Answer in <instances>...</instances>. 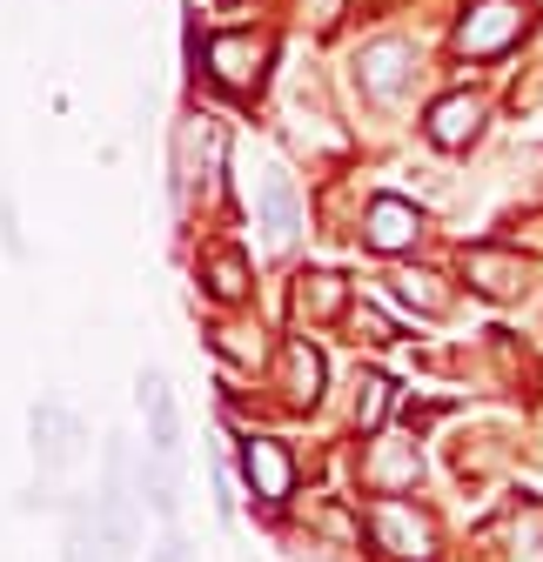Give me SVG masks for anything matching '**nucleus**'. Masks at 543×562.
I'll list each match as a JSON object with an SVG mask.
<instances>
[{
    "instance_id": "nucleus-1",
    "label": "nucleus",
    "mask_w": 543,
    "mask_h": 562,
    "mask_svg": "<svg viewBox=\"0 0 543 562\" xmlns=\"http://www.w3.org/2000/svg\"><path fill=\"white\" fill-rule=\"evenodd\" d=\"M248 215L262 228V248H289L302 235V188L282 161H262L248 175Z\"/></svg>"
},
{
    "instance_id": "nucleus-2",
    "label": "nucleus",
    "mask_w": 543,
    "mask_h": 562,
    "mask_svg": "<svg viewBox=\"0 0 543 562\" xmlns=\"http://www.w3.org/2000/svg\"><path fill=\"white\" fill-rule=\"evenodd\" d=\"M81 442H88V429H81V415L67 408V402H54V395H41L34 408H27V449H34V462H41V475H60L67 462L81 456Z\"/></svg>"
},
{
    "instance_id": "nucleus-3",
    "label": "nucleus",
    "mask_w": 543,
    "mask_h": 562,
    "mask_svg": "<svg viewBox=\"0 0 543 562\" xmlns=\"http://www.w3.org/2000/svg\"><path fill=\"white\" fill-rule=\"evenodd\" d=\"M417 81V47L410 41H369L363 54H356V88H363V101H376V108H389V101H402V88Z\"/></svg>"
},
{
    "instance_id": "nucleus-4",
    "label": "nucleus",
    "mask_w": 543,
    "mask_h": 562,
    "mask_svg": "<svg viewBox=\"0 0 543 562\" xmlns=\"http://www.w3.org/2000/svg\"><path fill=\"white\" fill-rule=\"evenodd\" d=\"M523 27H530L523 0H477V8L463 14V27H456V54H463V60H490V54H503Z\"/></svg>"
},
{
    "instance_id": "nucleus-5",
    "label": "nucleus",
    "mask_w": 543,
    "mask_h": 562,
    "mask_svg": "<svg viewBox=\"0 0 543 562\" xmlns=\"http://www.w3.org/2000/svg\"><path fill=\"white\" fill-rule=\"evenodd\" d=\"M242 482L255 488V503L282 509L296 496V456L276 436H242Z\"/></svg>"
},
{
    "instance_id": "nucleus-6",
    "label": "nucleus",
    "mask_w": 543,
    "mask_h": 562,
    "mask_svg": "<svg viewBox=\"0 0 543 562\" xmlns=\"http://www.w3.org/2000/svg\"><path fill=\"white\" fill-rule=\"evenodd\" d=\"M369 536H376V549H389L396 562H430V555H436V536H430V522H423L410 503H376V509H369Z\"/></svg>"
},
{
    "instance_id": "nucleus-7",
    "label": "nucleus",
    "mask_w": 543,
    "mask_h": 562,
    "mask_svg": "<svg viewBox=\"0 0 543 562\" xmlns=\"http://www.w3.org/2000/svg\"><path fill=\"white\" fill-rule=\"evenodd\" d=\"M134 408H142V422H148V449L155 456H181V415H175V389H168V375L148 362L142 375H134Z\"/></svg>"
},
{
    "instance_id": "nucleus-8",
    "label": "nucleus",
    "mask_w": 543,
    "mask_h": 562,
    "mask_svg": "<svg viewBox=\"0 0 543 562\" xmlns=\"http://www.w3.org/2000/svg\"><path fill=\"white\" fill-rule=\"evenodd\" d=\"M209 60H215V81H222V88H235V94H255V88H262L268 41H262L255 27H235V34H222V41L209 47Z\"/></svg>"
},
{
    "instance_id": "nucleus-9",
    "label": "nucleus",
    "mask_w": 543,
    "mask_h": 562,
    "mask_svg": "<svg viewBox=\"0 0 543 562\" xmlns=\"http://www.w3.org/2000/svg\"><path fill=\"white\" fill-rule=\"evenodd\" d=\"M423 235V215L402 194H376L369 201V248H383V255H396V248H410Z\"/></svg>"
},
{
    "instance_id": "nucleus-10",
    "label": "nucleus",
    "mask_w": 543,
    "mask_h": 562,
    "mask_svg": "<svg viewBox=\"0 0 543 562\" xmlns=\"http://www.w3.org/2000/svg\"><path fill=\"white\" fill-rule=\"evenodd\" d=\"M477 127H484V101L477 94H443L430 108V140L436 148H463V140H477Z\"/></svg>"
},
{
    "instance_id": "nucleus-11",
    "label": "nucleus",
    "mask_w": 543,
    "mask_h": 562,
    "mask_svg": "<svg viewBox=\"0 0 543 562\" xmlns=\"http://www.w3.org/2000/svg\"><path fill=\"white\" fill-rule=\"evenodd\" d=\"M322 356H315V348L309 341H289L282 348V389H289V408H315L322 402Z\"/></svg>"
},
{
    "instance_id": "nucleus-12",
    "label": "nucleus",
    "mask_w": 543,
    "mask_h": 562,
    "mask_svg": "<svg viewBox=\"0 0 543 562\" xmlns=\"http://www.w3.org/2000/svg\"><path fill=\"white\" fill-rule=\"evenodd\" d=\"M60 562H108L95 503H67V536H60Z\"/></svg>"
},
{
    "instance_id": "nucleus-13",
    "label": "nucleus",
    "mask_w": 543,
    "mask_h": 562,
    "mask_svg": "<svg viewBox=\"0 0 543 562\" xmlns=\"http://www.w3.org/2000/svg\"><path fill=\"white\" fill-rule=\"evenodd\" d=\"M383 408H389V382H383V375H363V389H356V422H363V429H383Z\"/></svg>"
},
{
    "instance_id": "nucleus-14",
    "label": "nucleus",
    "mask_w": 543,
    "mask_h": 562,
    "mask_svg": "<svg viewBox=\"0 0 543 562\" xmlns=\"http://www.w3.org/2000/svg\"><path fill=\"white\" fill-rule=\"evenodd\" d=\"M0 248H8V261H27V235H21V215H14L8 188H0Z\"/></svg>"
},
{
    "instance_id": "nucleus-15",
    "label": "nucleus",
    "mask_w": 543,
    "mask_h": 562,
    "mask_svg": "<svg viewBox=\"0 0 543 562\" xmlns=\"http://www.w3.org/2000/svg\"><path fill=\"white\" fill-rule=\"evenodd\" d=\"M209 289H215L222 302H235V295L248 289V268H242V255H215V281H209Z\"/></svg>"
},
{
    "instance_id": "nucleus-16",
    "label": "nucleus",
    "mask_w": 543,
    "mask_h": 562,
    "mask_svg": "<svg viewBox=\"0 0 543 562\" xmlns=\"http://www.w3.org/2000/svg\"><path fill=\"white\" fill-rule=\"evenodd\" d=\"M148 562H195V549H188V536H168L162 549H148Z\"/></svg>"
}]
</instances>
